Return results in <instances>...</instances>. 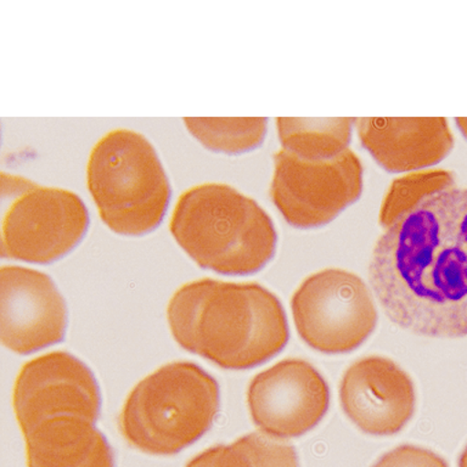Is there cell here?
<instances>
[{
  "label": "cell",
  "instance_id": "obj_13",
  "mask_svg": "<svg viewBox=\"0 0 467 467\" xmlns=\"http://www.w3.org/2000/svg\"><path fill=\"white\" fill-rule=\"evenodd\" d=\"M358 137L376 162L392 173L427 170L440 163L454 146L444 117L434 119H356Z\"/></svg>",
  "mask_w": 467,
  "mask_h": 467
},
{
  "label": "cell",
  "instance_id": "obj_20",
  "mask_svg": "<svg viewBox=\"0 0 467 467\" xmlns=\"http://www.w3.org/2000/svg\"><path fill=\"white\" fill-rule=\"evenodd\" d=\"M456 126H458L460 131L465 139H467V119H455Z\"/></svg>",
  "mask_w": 467,
  "mask_h": 467
},
{
  "label": "cell",
  "instance_id": "obj_7",
  "mask_svg": "<svg viewBox=\"0 0 467 467\" xmlns=\"http://www.w3.org/2000/svg\"><path fill=\"white\" fill-rule=\"evenodd\" d=\"M291 309L302 341L325 354L352 352L378 324L368 285L345 269H323L306 277L292 296Z\"/></svg>",
  "mask_w": 467,
  "mask_h": 467
},
{
  "label": "cell",
  "instance_id": "obj_2",
  "mask_svg": "<svg viewBox=\"0 0 467 467\" xmlns=\"http://www.w3.org/2000/svg\"><path fill=\"white\" fill-rule=\"evenodd\" d=\"M167 320L178 345L226 370H247L272 359L288 341L276 296L262 285L200 279L171 296Z\"/></svg>",
  "mask_w": 467,
  "mask_h": 467
},
{
  "label": "cell",
  "instance_id": "obj_9",
  "mask_svg": "<svg viewBox=\"0 0 467 467\" xmlns=\"http://www.w3.org/2000/svg\"><path fill=\"white\" fill-rule=\"evenodd\" d=\"M13 407L22 434L57 416L97 422L101 396L90 368L67 352H51L27 361L14 385Z\"/></svg>",
  "mask_w": 467,
  "mask_h": 467
},
{
  "label": "cell",
  "instance_id": "obj_1",
  "mask_svg": "<svg viewBox=\"0 0 467 467\" xmlns=\"http://www.w3.org/2000/svg\"><path fill=\"white\" fill-rule=\"evenodd\" d=\"M389 319L431 338L467 336V188L433 193L390 223L368 263Z\"/></svg>",
  "mask_w": 467,
  "mask_h": 467
},
{
  "label": "cell",
  "instance_id": "obj_18",
  "mask_svg": "<svg viewBox=\"0 0 467 467\" xmlns=\"http://www.w3.org/2000/svg\"><path fill=\"white\" fill-rule=\"evenodd\" d=\"M454 184V173L441 168L415 171L400 175L390 182L383 197L379 210V224L383 229L387 228L400 215L411 210L426 197L441 190L452 188Z\"/></svg>",
  "mask_w": 467,
  "mask_h": 467
},
{
  "label": "cell",
  "instance_id": "obj_11",
  "mask_svg": "<svg viewBox=\"0 0 467 467\" xmlns=\"http://www.w3.org/2000/svg\"><path fill=\"white\" fill-rule=\"evenodd\" d=\"M67 306L53 279L18 265L0 269V338L17 354L35 353L65 338Z\"/></svg>",
  "mask_w": 467,
  "mask_h": 467
},
{
  "label": "cell",
  "instance_id": "obj_19",
  "mask_svg": "<svg viewBox=\"0 0 467 467\" xmlns=\"http://www.w3.org/2000/svg\"><path fill=\"white\" fill-rule=\"evenodd\" d=\"M372 467H449L447 462L430 449L404 444L386 452Z\"/></svg>",
  "mask_w": 467,
  "mask_h": 467
},
{
  "label": "cell",
  "instance_id": "obj_10",
  "mask_svg": "<svg viewBox=\"0 0 467 467\" xmlns=\"http://www.w3.org/2000/svg\"><path fill=\"white\" fill-rule=\"evenodd\" d=\"M330 390L308 361L285 359L255 375L247 389L252 421L262 433L290 440L309 432L323 420Z\"/></svg>",
  "mask_w": 467,
  "mask_h": 467
},
{
  "label": "cell",
  "instance_id": "obj_6",
  "mask_svg": "<svg viewBox=\"0 0 467 467\" xmlns=\"http://www.w3.org/2000/svg\"><path fill=\"white\" fill-rule=\"evenodd\" d=\"M3 258L50 265L75 250L89 228L86 203L71 190L2 174Z\"/></svg>",
  "mask_w": 467,
  "mask_h": 467
},
{
  "label": "cell",
  "instance_id": "obj_14",
  "mask_svg": "<svg viewBox=\"0 0 467 467\" xmlns=\"http://www.w3.org/2000/svg\"><path fill=\"white\" fill-rule=\"evenodd\" d=\"M24 437L27 467H115L109 441L86 419H47Z\"/></svg>",
  "mask_w": 467,
  "mask_h": 467
},
{
  "label": "cell",
  "instance_id": "obj_4",
  "mask_svg": "<svg viewBox=\"0 0 467 467\" xmlns=\"http://www.w3.org/2000/svg\"><path fill=\"white\" fill-rule=\"evenodd\" d=\"M219 405L221 390L214 378L199 365L173 361L131 389L119 414V431L145 454H178L211 429Z\"/></svg>",
  "mask_w": 467,
  "mask_h": 467
},
{
  "label": "cell",
  "instance_id": "obj_15",
  "mask_svg": "<svg viewBox=\"0 0 467 467\" xmlns=\"http://www.w3.org/2000/svg\"><path fill=\"white\" fill-rule=\"evenodd\" d=\"M356 119H276L277 135L283 149L301 159L319 161L332 159L346 151Z\"/></svg>",
  "mask_w": 467,
  "mask_h": 467
},
{
  "label": "cell",
  "instance_id": "obj_3",
  "mask_svg": "<svg viewBox=\"0 0 467 467\" xmlns=\"http://www.w3.org/2000/svg\"><path fill=\"white\" fill-rule=\"evenodd\" d=\"M171 236L201 268L223 275H250L276 251L273 219L252 197L223 182L192 186L179 196Z\"/></svg>",
  "mask_w": 467,
  "mask_h": 467
},
{
  "label": "cell",
  "instance_id": "obj_12",
  "mask_svg": "<svg viewBox=\"0 0 467 467\" xmlns=\"http://www.w3.org/2000/svg\"><path fill=\"white\" fill-rule=\"evenodd\" d=\"M343 411L363 432L392 436L414 415L416 393L410 376L389 358H361L347 368L339 385Z\"/></svg>",
  "mask_w": 467,
  "mask_h": 467
},
{
  "label": "cell",
  "instance_id": "obj_17",
  "mask_svg": "<svg viewBox=\"0 0 467 467\" xmlns=\"http://www.w3.org/2000/svg\"><path fill=\"white\" fill-rule=\"evenodd\" d=\"M186 128L212 151L237 155L257 149L268 130L266 117L219 119V117H184Z\"/></svg>",
  "mask_w": 467,
  "mask_h": 467
},
{
  "label": "cell",
  "instance_id": "obj_8",
  "mask_svg": "<svg viewBox=\"0 0 467 467\" xmlns=\"http://www.w3.org/2000/svg\"><path fill=\"white\" fill-rule=\"evenodd\" d=\"M363 164L352 150L310 161L281 148L274 155L270 196L285 221L296 228L328 224L363 192Z\"/></svg>",
  "mask_w": 467,
  "mask_h": 467
},
{
  "label": "cell",
  "instance_id": "obj_16",
  "mask_svg": "<svg viewBox=\"0 0 467 467\" xmlns=\"http://www.w3.org/2000/svg\"><path fill=\"white\" fill-rule=\"evenodd\" d=\"M186 467H299V462L291 444L254 432L232 444L207 449L190 460Z\"/></svg>",
  "mask_w": 467,
  "mask_h": 467
},
{
  "label": "cell",
  "instance_id": "obj_5",
  "mask_svg": "<svg viewBox=\"0 0 467 467\" xmlns=\"http://www.w3.org/2000/svg\"><path fill=\"white\" fill-rule=\"evenodd\" d=\"M87 186L101 221L113 233L142 236L162 223L170 206V179L144 134L116 128L89 153Z\"/></svg>",
  "mask_w": 467,
  "mask_h": 467
},
{
  "label": "cell",
  "instance_id": "obj_21",
  "mask_svg": "<svg viewBox=\"0 0 467 467\" xmlns=\"http://www.w3.org/2000/svg\"><path fill=\"white\" fill-rule=\"evenodd\" d=\"M459 467H467V445L459 459Z\"/></svg>",
  "mask_w": 467,
  "mask_h": 467
}]
</instances>
